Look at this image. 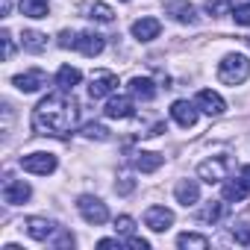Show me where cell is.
Wrapping results in <instances>:
<instances>
[{"instance_id":"d590c367","label":"cell","mask_w":250,"mask_h":250,"mask_svg":"<svg viewBox=\"0 0 250 250\" xmlns=\"http://www.w3.org/2000/svg\"><path fill=\"white\" fill-rule=\"evenodd\" d=\"M74 39H77V36H71V33L65 30V33L59 36V47H74Z\"/></svg>"},{"instance_id":"277c9868","label":"cell","mask_w":250,"mask_h":250,"mask_svg":"<svg viewBox=\"0 0 250 250\" xmlns=\"http://www.w3.org/2000/svg\"><path fill=\"white\" fill-rule=\"evenodd\" d=\"M229 168H232L229 156H212V159L200 162L197 174H200V180H203V183H209V186H212V183H221V180H227Z\"/></svg>"},{"instance_id":"9c48e42d","label":"cell","mask_w":250,"mask_h":250,"mask_svg":"<svg viewBox=\"0 0 250 250\" xmlns=\"http://www.w3.org/2000/svg\"><path fill=\"white\" fill-rule=\"evenodd\" d=\"M145 224H147L153 232H165V229L174 224V212L165 209V206H150V209L145 212Z\"/></svg>"},{"instance_id":"52a82bcc","label":"cell","mask_w":250,"mask_h":250,"mask_svg":"<svg viewBox=\"0 0 250 250\" xmlns=\"http://www.w3.org/2000/svg\"><path fill=\"white\" fill-rule=\"evenodd\" d=\"M12 83H15V88H18V91H24V94H33V91H39V88H44V85H47V74H44L42 68H33V71H24V74H18Z\"/></svg>"},{"instance_id":"5bb4252c","label":"cell","mask_w":250,"mask_h":250,"mask_svg":"<svg viewBox=\"0 0 250 250\" xmlns=\"http://www.w3.org/2000/svg\"><path fill=\"white\" fill-rule=\"evenodd\" d=\"M174 194H177V203H183V206H194V203L200 200V186H197L194 180H180L177 188H174Z\"/></svg>"},{"instance_id":"ac0fdd59","label":"cell","mask_w":250,"mask_h":250,"mask_svg":"<svg viewBox=\"0 0 250 250\" xmlns=\"http://www.w3.org/2000/svg\"><path fill=\"white\" fill-rule=\"evenodd\" d=\"M106 115H109V118H130V115H133V100L124 97V94L112 97V100L106 103Z\"/></svg>"},{"instance_id":"4316f807","label":"cell","mask_w":250,"mask_h":250,"mask_svg":"<svg viewBox=\"0 0 250 250\" xmlns=\"http://www.w3.org/2000/svg\"><path fill=\"white\" fill-rule=\"evenodd\" d=\"M83 136H85V139L106 142V139H109V130L103 127V124H85V127H83Z\"/></svg>"},{"instance_id":"ffe728a7","label":"cell","mask_w":250,"mask_h":250,"mask_svg":"<svg viewBox=\"0 0 250 250\" xmlns=\"http://www.w3.org/2000/svg\"><path fill=\"white\" fill-rule=\"evenodd\" d=\"M80 80H83V74H80L77 68H71V65H62V68H59V74H56V85H59V88H65V91H71Z\"/></svg>"},{"instance_id":"3957f363","label":"cell","mask_w":250,"mask_h":250,"mask_svg":"<svg viewBox=\"0 0 250 250\" xmlns=\"http://www.w3.org/2000/svg\"><path fill=\"white\" fill-rule=\"evenodd\" d=\"M77 209H80V215L85 218V224L100 227V224H106V221H109V209H106V203H103L100 197L83 194V197L77 200Z\"/></svg>"},{"instance_id":"8fae6325","label":"cell","mask_w":250,"mask_h":250,"mask_svg":"<svg viewBox=\"0 0 250 250\" xmlns=\"http://www.w3.org/2000/svg\"><path fill=\"white\" fill-rule=\"evenodd\" d=\"M171 118L180 124V127H194L197 124V106L194 103H188V100H177L174 106H171Z\"/></svg>"},{"instance_id":"603a6c76","label":"cell","mask_w":250,"mask_h":250,"mask_svg":"<svg viewBox=\"0 0 250 250\" xmlns=\"http://www.w3.org/2000/svg\"><path fill=\"white\" fill-rule=\"evenodd\" d=\"M221 218H224V203H218V200L206 203V206L197 212V221H200V224H218Z\"/></svg>"},{"instance_id":"d6986e66","label":"cell","mask_w":250,"mask_h":250,"mask_svg":"<svg viewBox=\"0 0 250 250\" xmlns=\"http://www.w3.org/2000/svg\"><path fill=\"white\" fill-rule=\"evenodd\" d=\"M130 91H133L136 97H142V100H153V97H156V85H153V80H147V77H133V80H130Z\"/></svg>"},{"instance_id":"30bf717a","label":"cell","mask_w":250,"mask_h":250,"mask_svg":"<svg viewBox=\"0 0 250 250\" xmlns=\"http://www.w3.org/2000/svg\"><path fill=\"white\" fill-rule=\"evenodd\" d=\"M74 47H77L83 56H97V53H103L106 42H103V36H97V33H80V36L74 39Z\"/></svg>"},{"instance_id":"1f68e13d","label":"cell","mask_w":250,"mask_h":250,"mask_svg":"<svg viewBox=\"0 0 250 250\" xmlns=\"http://www.w3.org/2000/svg\"><path fill=\"white\" fill-rule=\"evenodd\" d=\"M0 42H3V56L9 59V56H12V36H9V30L0 33Z\"/></svg>"},{"instance_id":"7c38bea8","label":"cell","mask_w":250,"mask_h":250,"mask_svg":"<svg viewBox=\"0 0 250 250\" xmlns=\"http://www.w3.org/2000/svg\"><path fill=\"white\" fill-rule=\"evenodd\" d=\"M197 109H203L206 115H224L227 103H224V97H221L218 91L203 88V91H197Z\"/></svg>"},{"instance_id":"4fadbf2b","label":"cell","mask_w":250,"mask_h":250,"mask_svg":"<svg viewBox=\"0 0 250 250\" xmlns=\"http://www.w3.org/2000/svg\"><path fill=\"white\" fill-rule=\"evenodd\" d=\"M30 194H33V188H30L24 180H6V186H3V200L12 203V206L30 200Z\"/></svg>"},{"instance_id":"7a4b0ae2","label":"cell","mask_w":250,"mask_h":250,"mask_svg":"<svg viewBox=\"0 0 250 250\" xmlns=\"http://www.w3.org/2000/svg\"><path fill=\"white\" fill-rule=\"evenodd\" d=\"M250 77V59L244 53H227L218 62V80L224 85H241Z\"/></svg>"},{"instance_id":"f546056e","label":"cell","mask_w":250,"mask_h":250,"mask_svg":"<svg viewBox=\"0 0 250 250\" xmlns=\"http://www.w3.org/2000/svg\"><path fill=\"white\" fill-rule=\"evenodd\" d=\"M133 229H136V221H133L130 215L115 218V232H121V235H133Z\"/></svg>"},{"instance_id":"5b68a950","label":"cell","mask_w":250,"mask_h":250,"mask_svg":"<svg viewBox=\"0 0 250 250\" xmlns=\"http://www.w3.org/2000/svg\"><path fill=\"white\" fill-rule=\"evenodd\" d=\"M21 168L30 171V174H53L56 171V156L53 153H30V156H21Z\"/></svg>"},{"instance_id":"4dcf8cb0","label":"cell","mask_w":250,"mask_h":250,"mask_svg":"<svg viewBox=\"0 0 250 250\" xmlns=\"http://www.w3.org/2000/svg\"><path fill=\"white\" fill-rule=\"evenodd\" d=\"M232 238H235L238 244H244V247H247V244H250V224H247V221L235 224V227H232Z\"/></svg>"},{"instance_id":"cb8c5ba5","label":"cell","mask_w":250,"mask_h":250,"mask_svg":"<svg viewBox=\"0 0 250 250\" xmlns=\"http://www.w3.org/2000/svg\"><path fill=\"white\" fill-rule=\"evenodd\" d=\"M18 6L27 18H47V0H21Z\"/></svg>"},{"instance_id":"9a60e30c","label":"cell","mask_w":250,"mask_h":250,"mask_svg":"<svg viewBox=\"0 0 250 250\" xmlns=\"http://www.w3.org/2000/svg\"><path fill=\"white\" fill-rule=\"evenodd\" d=\"M159 30H162V24H159L156 18H139V21L133 24V36H136L139 42H153V39L159 36Z\"/></svg>"},{"instance_id":"2e32d148","label":"cell","mask_w":250,"mask_h":250,"mask_svg":"<svg viewBox=\"0 0 250 250\" xmlns=\"http://www.w3.org/2000/svg\"><path fill=\"white\" fill-rule=\"evenodd\" d=\"M165 12H168L174 21H180V24H194V21H197L194 6H191V3H183V0H174V3H168Z\"/></svg>"},{"instance_id":"484cf974","label":"cell","mask_w":250,"mask_h":250,"mask_svg":"<svg viewBox=\"0 0 250 250\" xmlns=\"http://www.w3.org/2000/svg\"><path fill=\"white\" fill-rule=\"evenodd\" d=\"M88 18L97 21V24H112V21H115V12H112L106 3H94V6L88 9Z\"/></svg>"},{"instance_id":"83f0119b","label":"cell","mask_w":250,"mask_h":250,"mask_svg":"<svg viewBox=\"0 0 250 250\" xmlns=\"http://www.w3.org/2000/svg\"><path fill=\"white\" fill-rule=\"evenodd\" d=\"M229 6H232V0H206V12H209L212 18L227 15V12H229Z\"/></svg>"},{"instance_id":"f1b7e54d","label":"cell","mask_w":250,"mask_h":250,"mask_svg":"<svg viewBox=\"0 0 250 250\" xmlns=\"http://www.w3.org/2000/svg\"><path fill=\"white\" fill-rule=\"evenodd\" d=\"M232 21H235L238 27H250V3H238V6L232 9Z\"/></svg>"},{"instance_id":"d6a6232c","label":"cell","mask_w":250,"mask_h":250,"mask_svg":"<svg viewBox=\"0 0 250 250\" xmlns=\"http://www.w3.org/2000/svg\"><path fill=\"white\" fill-rule=\"evenodd\" d=\"M133 188H136V183H133V180H127V177H124V180L115 186V191H118V194H130Z\"/></svg>"},{"instance_id":"d4e9b609","label":"cell","mask_w":250,"mask_h":250,"mask_svg":"<svg viewBox=\"0 0 250 250\" xmlns=\"http://www.w3.org/2000/svg\"><path fill=\"white\" fill-rule=\"evenodd\" d=\"M177 244H180L183 250H206V247H209V238H206V235H197V232H183V235L177 238Z\"/></svg>"},{"instance_id":"6da1fadb","label":"cell","mask_w":250,"mask_h":250,"mask_svg":"<svg viewBox=\"0 0 250 250\" xmlns=\"http://www.w3.org/2000/svg\"><path fill=\"white\" fill-rule=\"evenodd\" d=\"M80 118V103L62 88L56 94H47L36 109H33V130L39 136H53L65 139Z\"/></svg>"},{"instance_id":"e575fe53","label":"cell","mask_w":250,"mask_h":250,"mask_svg":"<svg viewBox=\"0 0 250 250\" xmlns=\"http://www.w3.org/2000/svg\"><path fill=\"white\" fill-rule=\"evenodd\" d=\"M127 244H130L133 250H147V247H150V241H145V238H136V235H133Z\"/></svg>"},{"instance_id":"ba28073f","label":"cell","mask_w":250,"mask_h":250,"mask_svg":"<svg viewBox=\"0 0 250 250\" xmlns=\"http://www.w3.org/2000/svg\"><path fill=\"white\" fill-rule=\"evenodd\" d=\"M118 88V77L112 71H94L91 74V85H88V94L97 100V97H106Z\"/></svg>"},{"instance_id":"e0dca14e","label":"cell","mask_w":250,"mask_h":250,"mask_svg":"<svg viewBox=\"0 0 250 250\" xmlns=\"http://www.w3.org/2000/svg\"><path fill=\"white\" fill-rule=\"evenodd\" d=\"M136 168L142 171V174H153V171H159L162 168V162H165V156L162 153H150V150H142V153H136Z\"/></svg>"},{"instance_id":"44dd1931","label":"cell","mask_w":250,"mask_h":250,"mask_svg":"<svg viewBox=\"0 0 250 250\" xmlns=\"http://www.w3.org/2000/svg\"><path fill=\"white\" fill-rule=\"evenodd\" d=\"M21 44H24V50H30V53H42V50L47 47V39H44L42 33H36V30H24Z\"/></svg>"},{"instance_id":"8992f818","label":"cell","mask_w":250,"mask_h":250,"mask_svg":"<svg viewBox=\"0 0 250 250\" xmlns=\"http://www.w3.org/2000/svg\"><path fill=\"white\" fill-rule=\"evenodd\" d=\"M24 229H27V235L36 238V241H50V238L59 232V224H53V221H47V218H27V221H24Z\"/></svg>"},{"instance_id":"8d00e7d4","label":"cell","mask_w":250,"mask_h":250,"mask_svg":"<svg viewBox=\"0 0 250 250\" xmlns=\"http://www.w3.org/2000/svg\"><path fill=\"white\" fill-rule=\"evenodd\" d=\"M97 247L100 250H109V247H121V241L118 238H103V241H97Z\"/></svg>"},{"instance_id":"74e56055","label":"cell","mask_w":250,"mask_h":250,"mask_svg":"<svg viewBox=\"0 0 250 250\" xmlns=\"http://www.w3.org/2000/svg\"><path fill=\"white\" fill-rule=\"evenodd\" d=\"M241 180L250 186V165H244V168H241Z\"/></svg>"},{"instance_id":"836d02e7","label":"cell","mask_w":250,"mask_h":250,"mask_svg":"<svg viewBox=\"0 0 250 250\" xmlns=\"http://www.w3.org/2000/svg\"><path fill=\"white\" fill-rule=\"evenodd\" d=\"M56 247H74V235L71 232H59V238H56Z\"/></svg>"},{"instance_id":"7402d4cb","label":"cell","mask_w":250,"mask_h":250,"mask_svg":"<svg viewBox=\"0 0 250 250\" xmlns=\"http://www.w3.org/2000/svg\"><path fill=\"white\" fill-rule=\"evenodd\" d=\"M247 183L244 180H229V183H224V200H232V203H238V200H244L247 197Z\"/></svg>"}]
</instances>
